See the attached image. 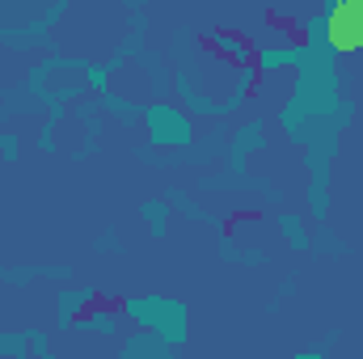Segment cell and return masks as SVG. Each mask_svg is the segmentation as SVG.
Masks as SVG:
<instances>
[{
  "mask_svg": "<svg viewBox=\"0 0 363 359\" xmlns=\"http://www.w3.org/2000/svg\"><path fill=\"white\" fill-rule=\"evenodd\" d=\"M262 17H267V26H271V30L287 34V43H291V47H308V30H304L296 17H287V13H279V9H267Z\"/></svg>",
  "mask_w": 363,
  "mask_h": 359,
  "instance_id": "3957f363",
  "label": "cell"
},
{
  "mask_svg": "<svg viewBox=\"0 0 363 359\" xmlns=\"http://www.w3.org/2000/svg\"><path fill=\"white\" fill-rule=\"evenodd\" d=\"M199 47H203V51H211V55H220V60H224L228 68H241V64H245L241 55H233V51H228V47L220 43V38H211V34H199Z\"/></svg>",
  "mask_w": 363,
  "mask_h": 359,
  "instance_id": "277c9868",
  "label": "cell"
},
{
  "mask_svg": "<svg viewBox=\"0 0 363 359\" xmlns=\"http://www.w3.org/2000/svg\"><path fill=\"white\" fill-rule=\"evenodd\" d=\"M123 309H127V296H118V292H114V296H110V292H93L89 300H85V304L72 313V321H89V317H97V313H110V317H118Z\"/></svg>",
  "mask_w": 363,
  "mask_h": 359,
  "instance_id": "7a4b0ae2",
  "label": "cell"
},
{
  "mask_svg": "<svg viewBox=\"0 0 363 359\" xmlns=\"http://www.w3.org/2000/svg\"><path fill=\"white\" fill-rule=\"evenodd\" d=\"M325 34L334 43V51H363V0H347L330 13L325 21Z\"/></svg>",
  "mask_w": 363,
  "mask_h": 359,
  "instance_id": "6da1fadb",
  "label": "cell"
}]
</instances>
